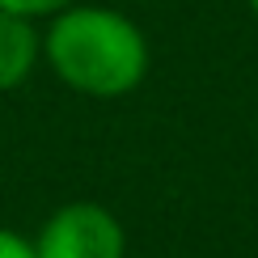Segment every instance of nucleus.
<instances>
[{
  "mask_svg": "<svg viewBox=\"0 0 258 258\" xmlns=\"http://www.w3.org/2000/svg\"><path fill=\"white\" fill-rule=\"evenodd\" d=\"M38 258H123L127 237L102 203H63L34 237Z\"/></svg>",
  "mask_w": 258,
  "mask_h": 258,
  "instance_id": "nucleus-2",
  "label": "nucleus"
},
{
  "mask_svg": "<svg viewBox=\"0 0 258 258\" xmlns=\"http://www.w3.org/2000/svg\"><path fill=\"white\" fill-rule=\"evenodd\" d=\"M38 59H42L38 21L17 17V13H0V93L26 85L34 77Z\"/></svg>",
  "mask_w": 258,
  "mask_h": 258,
  "instance_id": "nucleus-3",
  "label": "nucleus"
},
{
  "mask_svg": "<svg viewBox=\"0 0 258 258\" xmlns=\"http://www.w3.org/2000/svg\"><path fill=\"white\" fill-rule=\"evenodd\" d=\"M42 59L68 89L89 98H123L148 77V38L119 9L77 0L47 17Z\"/></svg>",
  "mask_w": 258,
  "mask_h": 258,
  "instance_id": "nucleus-1",
  "label": "nucleus"
},
{
  "mask_svg": "<svg viewBox=\"0 0 258 258\" xmlns=\"http://www.w3.org/2000/svg\"><path fill=\"white\" fill-rule=\"evenodd\" d=\"M250 9H254V17H258V0H250Z\"/></svg>",
  "mask_w": 258,
  "mask_h": 258,
  "instance_id": "nucleus-6",
  "label": "nucleus"
},
{
  "mask_svg": "<svg viewBox=\"0 0 258 258\" xmlns=\"http://www.w3.org/2000/svg\"><path fill=\"white\" fill-rule=\"evenodd\" d=\"M77 5V0H0V13H17V17H30V21H42V17H55L59 9Z\"/></svg>",
  "mask_w": 258,
  "mask_h": 258,
  "instance_id": "nucleus-4",
  "label": "nucleus"
},
{
  "mask_svg": "<svg viewBox=\"0 0 258 258\" xmlns=\"http://www.w3.org/2000/svg\"><path fill=\"white\" fill-rule=\"evenodd\" d=\"M0 258H38V254H34V241H26L13 229H0Z\"/></svg>",
  "mask_w": 258,
  "mask_h": 258,
  "instance_id": "nucleus-5",
  "label": "nucleus"
}]
</instances>
